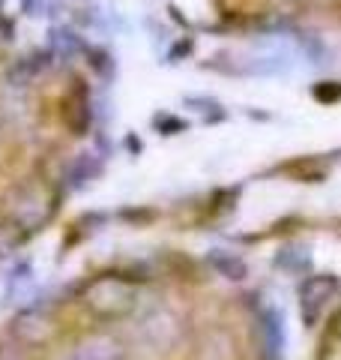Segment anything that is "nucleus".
<instances>
[{
    "label": "nucleus",
    "instance_id": "nucleus-1",
    "mask_svg": "<svg viewBox=\"0 0 341 360\" xmlns=\"http://www.w3.org/2000/svg\"><path fill=\"white\" fill-rule=\"evenodd\" d=\"M81 307L99 321H123L138 309L141 291L129 276L120 274H99L93 279H87L81 285Z\"/></svg>",
    "mask_w": 341,
    "mask_h": 360
},
{
    "label": "nucleus",
    "instance_id": "nucleus-10",
    "mask_svg": "<svg viewBox=\"0 0 341 360\" xmlns=\"http://www.w3.org/2000/svg\"><path fill=\"white\" fill-rule=\"evenodd\" d=\"M25 13L33 18H48L57 13V0H25Z\"/></svg>",
    "mask_w": 341,
    "mask_h": 360
},
{
    "label": "nucleus",
    "instance_id": "nucleus-5",
    "mask_svg": "<svg viewBox=\"0 0 341 360\" xmlns=\"http://www.w3.org/2000/svg\"><path fill=\"white\" fill-rule=\"evenodd\" d=\"M138 333H141V340L147 345L159 348V352H162V348H174L177 340H180V319L170 309L156 307L141 319Z\"/></svg>",
    "mask_w": 341,
    "mask_h": 360
},
{
    "label": "nucleus",
    "instance_id": "nucleus-3",
    "mask_svg": "<svg viewBox=\"0 0 341 360\" xmlns=\"http://www.w3.org/2000/svg\"><path fill=\"white\" fill-rule=\"evenodd\" d=\"M54 213V195L42 184H27L9 201V217L15 219L18 229L36 231L39 225H45Z\"/></svg>",
    "mask_w": 341,
    "mask_h": 360
},
{
    "label": "nucleus",
    "instance_id": "nucleus-2",
    "mask_svg": "<svg viewBox=\"0 0 341 360\" xmlns=\"http://www.w3.org/2000/svg\"><path fill=\"white\" fill-rule=\"evenodd\" d=\"M338 295H341V279L335 274H309L305 276L297 288L300 315H302L305 328H317Z\"/></svg>",
    "mask_w": 341,
    "mask_h": 360
},
{
    "label": "nucleus",
    "instance_id": "nucleus-11",
    "mask_svg": "<svg viewBox=\"0 0 341 360\" xmlns=\"http://www.w3.org/2000/svg\"><path fill=\"white\" fill-rule=\"evenodd\" d=\"M69 360H72V357H69Z\"/></svg>",
    "mask_w": 341,
    "mask_h": 360
},
{
    "label": "nucleus",
    "instance_id": "nucleus-7",
    "mask_svg": "<svg viewBox=\"0 0 341 360\" xmlns=\"http://www.w3.org/2000/svg\"><path fill=\"white\" fill-rule=\"evenodd\" d=\"M33 285H36V270H33V264H27V262L15 264L6 279V300H27Z\"/></svg>",
    "mask_w": 341,
    "mask_h": 360
},
{
    "label": "nucleus",
    "instance_id": "nucleus-8",
    "mask_svg": "<svg viewBox=\"0 0 341 360\" xmlns=\"http://www.w3.org/2000/svg\"><path fill=\"white\" fill-rule=\"evenodd\" d=\"M210 264H213V270L219 276L234 279V283H240V279H246V274H248V264L243 262L240 255H234L227 250H213L210 252Z\"/></svg>",
    "mask_w": 341,
    "mask_h": 360
},
{
    "label": "nucleus",
    "instance_id": "nucleus-9",
    "mask_svg": "<svg viewBox=\"0 0 341 360\" xmlns=\"http://www.w3.org/2000/svg\"><path fill=\"white\" fill-rule=\"evenodd\" d=\"M45 58H48V54H42V51L25 54V58L15 60V66L6 72V78H9V82H15L18 87H21V84H30L33 78H36V75L45 70Z\"/></svg>",
    "mask_w": 341,
    "mask_h": 360
},
{
    "label": "nucleus",
    "instance_id": "nucleus-6",
    "mask_svg": "<svg viewBox=\"0 0 341 360\" xmlns=\"http://www.w3.org/2000/svg\"><path fill=\"white\" fill-rule=\"evenodd\" d=\"M72 360H126V342L108 330L90 333L75 345Z\"/></svg>",
    "mask_w": 341,
    "mask_h": 360
},
{
    "label": "nucleus",
    "instance_id": "nucleus-4",
    "mask_svg": "<svg viewBox=\"0 0 341 360\" xmlns=\"http://www.w3.org/2000/svg\"><path fill=\"white\" fill-rule=\"evenodd\" d=\"M9 333L25 348H45V345H51L57 336V319L48 307H27L13 319Z\"/></svg>",
    "mask_w": 341,
    "mask_h": 360
}]
</instances>
